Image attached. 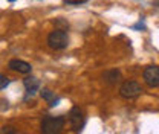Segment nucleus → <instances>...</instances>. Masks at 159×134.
<instances>
[{"instance_id": "f257e3e1", "label": "nucleus", "mask_w": 159, "mask_h": 134, "mask_svg": "<svg viewBox=\"0 0 159 134\" xmlns=\"http://www.w3.org/2000/svg\"><path fill=\"white\" fill-rule=\"evenodd\" d=\"M66 119L63 116H46L41 120V133L43 134H60L64 128Z\"/></svg>"}, {"instance_id": "f03ea898", "label": "nucleus", "mask_w": 159, "mask_h": 134, "mask_svg": "<svg viewBox=\"0 0 159 134\" xmlns=\"http://www.w3.org/2000/svg\"><path fill=\"white\" fill-rule=\"evenodd\" d=\"M69 44V35L63 29H55L48 35V46L54 50H61L66 49Z\"/></svg>"}, {"instance_id": "7ed1b4c3", "label": "nucleus", "mask_w": 159, "mask_h": 134, "mask_svg": "<svg viewBox=\"0 0 159 134\" xmlns=\"http://www.w3.org/2000/svg\"><path fill=\"white\" fill-rule=\"evenodd\" d=\"M142 93V87L141 84L136 81H125L121 87H119V95L122 96L124 99H133L138 97Z\"/></svg>"}, {"instance_id": "20e7f679", "label": "nucleus", "mask_w": 159, "mask_h": 134, "mask_svg": "<svg viewBox=\"0 0 159 134\" xmlns=\"http://www.w3.org/2000/svg\"><path fill=\"white\" fill-rule=\"evenodd\" d=\"M67 120H69L72 131H80L81 127H83V122H84L83 110L80 107H72V110L69 111V116H67Z\"/></svg>"}, {"instance_id": "39448f33", "label": "nucleus", "mask_w": 159, "mask_h": 134, "mask_svg": "<svg viewBox=\"0 0 159 134\" xmlns=\"http://www.w3.org/2000/svg\"><path fill=\"white\" fill-rule=\"evenodd\" d=\"M142 78H144V81L148 87H152V89L159 87V67L158 66H148L144 70Z\"/></svg>"}, {"instance_id": "423d86ee", "label": "nucleus", "mask_w": 159, "mask_h": 134, "mask_svg": "<svg viewBox=\"0 0 159 134\" xmlns=\"http://www.w3.org/2000/svg\"><path fill=\"white\" fill-rule=\"evenodd\" d=\"M8 67H9L11 70H14V72L23 73V75H28V73H31V70H32L31 64L26 63V61H23V59H11V61L8 63Z\"/></svg>"}, {"instance_id": "0eeeda50", "label": "nucleus", "mask_w": 159, "mask_h": 134, "mask_svg": "<svg viewBox=\"0 0 159 134\" xmlns=\"http://www.w3.org/2000/svg\"><path fill=\"white\" fill-rule=\"evenodd\" d=\"M23 84H25V89H26V97L34 96L35 95V92L40 89V81L37 79V78H34V76L25 78Z\"/></svg>"}, {"instance_id": "6e6552de", "label": "nucleus", "mask_w": 159, "mask_h": 134, "mask_svg": "<svg viewBox=\"0 0 159 134\" xmlns=\"http://www.w3.org/2000/svg\"><path fill=\"white\" fill-rule=\"evenodd\" d=\"M102 79H104L106 84H109V85H115L116 82H119V79H121V72L116 70V69H113V70H107V72H104Z\"/></svg>"}, {"instance_id": "1a4fd4ad", "label": "nucleus", "mask_w": 159, "mask_h": 134, "mask_svg": "<svg viewBox=\"0 0 159 134\" xmlns=\"http://www.w3.org/2000/svg\"><path fill=\"white\" fill-rule=\"evenodd\" d=\"M40 95H41V97H43V99H44L46 102H49V105H51V107L57 105V102L60 101L58 97L55 96V93H54V92H51L49 89H43Z\"/></svg>"}, {"instance_id": "9d476101", "label": "nucleus", "mask_w": 159, "mask_h": 134, "mask_svg": "<svg viewBox=\"0 0 159 134\" xmlns=\"http://www.w3.org/2000/svg\"><path fill=\"white\" fill-rule=\"evenodd\" d=\"M8 84H9V79L5 76V75H2V73H0V90H3Z\"/></svg>"}, {"instance_id": "9b49d317", "label": "nucleus", "mask_w": 159, "mask_h": 134, "mask_svg": "<svg viewBox=\"0 0 159 134\" xmlns=\"http://www.w3.org/2000/svg\"><path fill=\"white\" fill-rule=\"evenodd\" d=\"M2 134H16V128L11 127V125H6V127H3Z\"/></svg>"}, {"instance_id": "f8f14e48", "label": "nucleus", "mask_w": 159, "mask_h": 134, "mask_svg": "<svg viewBox=\"0 0 159 134\" xmlns=\"http://www.w3.org/2000/svg\"><path fill=\"white\" fill-rule=\"evenodd\" d=\"M87 0H64L66 5H81V3H86Z\"/></svg>"}, {"instance_id": "ddd939ff", "label": "nucleus", "mask_w": 159, "mask_h": 134, "mask_svg": "<svg viewBox=\"0 0 159 134\" xmlns=\"http://www.w3.org/2000/svg\"><path fill=\"white\" fill-rule=\"evenodd\" d=\"M8 2H16V0H8Z\"/></svg>"}]
</instances>
